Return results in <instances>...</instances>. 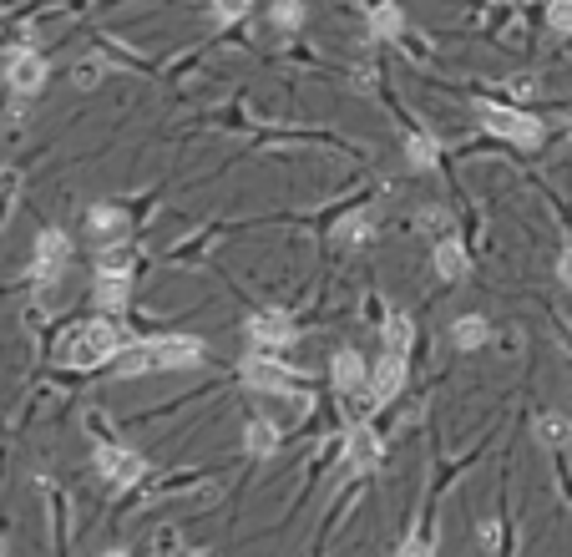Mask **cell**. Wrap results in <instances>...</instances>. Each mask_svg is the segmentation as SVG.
<instances>
[{"label":"cell","instance_id":"3957f363","mask_svg":"<svg viewBox=\"0 0 572 557\" xmlns=\"http://www.w3.org/2000/svg\"><path fill=\"white\" fill-rule=\"evenodd\" d=\"M476 117H481V127L486 132H497V137H507V142H517V147H537L542 137H547V127L532 117V112H517V107H502V102H476Z\"/></svg>","mask_w":572,"mask_h":557},{"label":"cell","instance_id":"8fae6325","mask_svg":"<svg viewBox=\"0 0 572 557\" xmlns=\"http://www.w3.org/2000/svg\"><path fill=\"white\" fill-rule=\"evenodd\" d=\"M370 238H375V218H370V213H350V218L335 223V244H340V249H350V244H370Z\"/></svg>","mask_w":572,"mask_h":557},{"label":"cell","instance_id":"7a4b0ae2","mask_svg":"<svg viewBox=\"0 0 572 557\" xmlns=\"http://www.w3.org/2000/svg\"><path fill=\"white\" fill-rule=\"evenodd\" d=\"M127 345V335H122V325H112V320H87L66 345H61V360H71V365H102V360H117V350Z\"/></svg>","mask_w":572,"mask_h":557},{"label":"cell","instance_id":"8992f818","mask_svg":"<svg viewBox=\"0 0 572 557\" xmlns=\"http://www.w3.org/2000/svg\"><path fill=\"white\" fill-rule=\"evenodd\" d=\"M97 471L112 487H137L147 476V461L137 451H127V446H97Z\"/></svg>","mask_w":572,"mask_h":557},{"label":"cell","instance_id":"52a82bcc","mask_svg":"<svg viewBox=\"0 0 572 557\" xmlns=\"http://www.w3.org/2000/svg\"><path fill=\"white\" fill-rule=\"evenodd\" d=\"M243 330H249V340H254L259 350H284V345H294V335H299L284 314H254Z\"/></svg>","mask_w":572,"mask_h":557},{"label":"cell","instance_id":"484cf974","mask_svg":"<svg viewBox=\"0 0 572 557\" xmlns=\"http://www.w3.org/2000/svg\"><path fill=\"white\" fill-rule=\"evenodd\" d=\"M400 557H431V542H426V537H411Z\"/></svg>","mask_w":572,"mask_h":557},{"label":"cell","instance_id":"f1b7e54d","mask_svg":"<svg viewBox=\"0 0 572 557\" xmlns=\"http://www.w3.org/2000/svg\"><path fill=\"white\" fill-rule=\"evenodd\" d=\"M102 557H127V552H102Z\"/></svg>","mask_w":572,"mask_h":557},{"label":"cell","instance_id":"e0dca14e","mask_svg":"<svg viewBox=\"0 0 572 557\" xmlns=\"http://www.w3.org/2000/svg\"><path fill=\"white\" fill-rule=\"evenodd\" d=\"M243 451H254V456H274L279 451V431L269 421H249V431H243Z\"/></svg>","mask_w":572,"mask_h":557},{"label":"cell","instance_id":"4fadbf2b","mask_svg":"<svg viewBox=\"0 0 572 557\" xmlns=\"http://www.w3.org/2000/svg\"><path fill=\"white\" fill-rule=\"evenodd\" d=\"M532 436H537L542 446H567V441H572V426H567V416H557V411H542V416L532 421Z\"/></svg>","mask_w":572,"mask_h":557},{"label":"cell","instance_id":"d6986e66","mask_svg":"<svg viewBox=\"0 0 572 557\" xmlns=\"http://www.w3.org/2000/svg\"><path fill=\"white\" fill-rule=\"evenodd\" d=\"M411 340H416V325L405 320V314H390V320H385V345H390V355H405V350H411Z\"/></svg>","mask_w":572,"mask_h":557},{"label":"cell","instance_id":"83f0119b","mask_svg":"<svg viewBox=\"0 0 572 557\" xmlns=\"http://www.w3.org/2000/svg\"><path fill=\"white\" fill-rule=\"evenodd\" d=\"M97 76H102V66H97V61H87V66H76V82H97Z\"/></svg>","mask_w":572,"mask_h":557},{"label":"cell","instance_id":"5bb4252c","mask_svg":"<svg viewBox=\"0 0 572 557\" xmlns=\"http://www.w3.org/2000/svg\"><path fill=\"white\" fill-rule=\"evenodd\" d=\"M431 259H436V274H441V279H461V274H466V249L456 244V238H441Z\"/></svg>","mask_w":572,"mask_h":557},{"label":"cell","instance_id":"d4e9b609","mask_svg":"<svg viewBox=\"0 0 572 557\" xmlns=\"http://www.w3.org/2000/svg\"><path fill=\"white\" fill-rule=\"evenodd\" d=\"M97 274H127V254H122V238L107 244V254L97 259Z\"/></svg>","mask_w":572,"mask_h":557},{"label":"cell","instance_id":"f546056e","mask_svg":"<svg viewBox=\"0 0 572 557\" xmlns=\"http://www.w3.org/2000/svg\"><path fill=\"white\" fill-rule=\"evenodd\" d=\"M0 557H6V542H0Z\"/></svg>","mask_w":572,"mask_h":557},{"label":"cell","instance_id":"7c38bea8","mask_svg":"<svg viewBox=\"0 0 572 557\" xmlns=\"http://www.w3.org/2000/svg\"><path fill=\"white\" fill-rule=\"evenodd\" d=\"M486 335H492V325H486L481 314H461V320L451 325V340H456L461 350H481V345H486Z\"/></svg>","mask_w":572,"mask_h":557},{"label":"cell","instance_id":"ba28073f","mask_svg":"<svg viewBox=\"0 0 572 557\" xmlns=\"http://www.w3.org/2000/svg\"><path fill=\"white\" fill-rule=\"evenodd\" d=\"M243 385L249 390H269V395H284L289 390V370L269 355H254V360H243Z\"/></svg>","mask_w":572,"mask_h":557},{"label":"cell","instance_id":"603a6c76","mask_svg":"<svg viewBox=\"0 0 572 557\" xmlns=\"http://www.w3.org/2000/svg\"><path fill=\"white\" fill-rule=\"evenodd\" d=\"M269 16H274V26H279V31H289V26H299V21H304V6H299V0H279V6H274Z\"/></svg>","mask_w":572,"mask_h":557},{"label":"cell","instance_id":"ac0fdd59","mask_svg":"<svg viewBox=\"0 0 572 557\" xmlns=\"http://www.w3.org/2000/svg\"><path fill=\"white\" fill-rule=\"evenodd\" d=\"M87 228H92L97 238H122V208H112V203H97V208L87 213Z\"/></svg>","mask_w":572,"mask_h":557},{"label":"cell","instance_id":"cb8c5ba5","mask_svg":"<svg viewBox=\"0 0 572 557\" xmlns=\"http://www.w3.org/2000/svg\"><path fill=\"white\" fill-rule=\"evenodd\" d=\"M208 6H213V16H218V21H243L254 0H208Z\"/></svg>","mask_w":572,"mask_h":557},{"label":"cell","instance_id":"7402d4cb","mask_svg":"<svg viewBox=\"0 0 572 557\" xmlns=\"http://www.w3.org/2000/svg\"><path fill=\"white\" fill-rule=\"evenodd\" d=\"M405 157H411L416 168H431L436 163V142L431 137H411V142H405Z\"/></svg>","mask_w":572,"mask_h":557},{"label":"cell","instance_id":"5b68a950","mask_svg":"<svg viewBox=\"0 0 572 557\" xmlns=\"http://www.w3.org/2000/svg\"><path fill=\"white\" fill-rule=\"evenodd\" d=\"M66 259H71V238H66L61 228H41L31 274H36L41 284H56V279H61V269H66Z\"/></svg>","mask_w":572,"mask_h":557},{"label":"cell","instance_id":"30bf717a","mask_svg":"<svg viewBox=\"0 0 572 557\" xmlns=\"http://www.w3.org/2000/svg\"><path fill=\"white\" fill-rule=\"evenodd\" d=\"M380 451H385V446H380V436H375L370 426H355V431H350V466H355V471L380 466Z\"/></svg>","mask_w":572,"mask_h":557},{"label":"cell","instance_id":"ffe728a7","mask_svg":"<svg viewBox=\"0 0 572 557\" xmlns=\"http://www.w3.org/2000/svg\"><path fill=\"white\" fill-rule=\"evenodd\" d=\"M400 31H405V16H400L395 6H375V11H370V36H385V41H390V36H400Z\"/></svg>","mask_w":572,"mask_h":557},{"label":"cell","instance_id":"9c48e42d","mask_svg":"<svg viewBox=\"0 0 572 557\" xmlns=\"http://www.w3.org/2000/svg\"><path fill=\"white\" fill-rule=\"evenodd\" d=\"M400 380H405V355H385L375 365V375H370V395L375 401H390V395L400 390Z\"/></svg>","mask_w":572,"mask_h":557},{"label":"cell","instance_id":"44dd1931","mask_svg":"<svg viewBox=\"0 0 572 557\" xmlns=\"http://www.w3.org/2000/svg\"><path fill=\"white\" fill-rule=\"evenodd\" d=\"M547 26L557 36H572V0H552V6H547Z\"/></svg>","mask_w":572,"mask_h":557},{"label":"cell","instance_id":"4316f807","mask_svg":"<svg viewBox=\"0 0 572 557\" xmlns=\"http://www.w3.org/2000/svg\"><path fill=\"white\" fill-rule=\"evenodd\" d=\"M557 279H562V284H567V289H572V249H567V254H562V259H557Z\"/></svg>","mask_w":572,"mask_h":557},{"label":"cell","instance_id":"277c9868","mask_svg":"<svg viewBox=\"0 0 572 557\" xmlns=\"http://www.w3.org/2000/svg\"><path fill=\"white\" fill-rule=\"evenodd\" d=\"M46 76H51V66H46L41 51H11V56H6V87H11V92L31 97V92L46 87Z\"/></svg>","mask_w":572,"mask_h":557},{"label":"cell","instance_id":"9a60e30c","mask_svg":"<svg viewBox=\"0 0 572 557\" xmlns=\"http://www.w3.org/2000/svg\"><path fill=\"white\" fill-rule=\"evenodd\" d=\"M97 304L107 314L127 309V274H97Z\"/></svg>","mask_w":572,"mask_h":557},{"label":"cell","instance_id":"2e32d148","mask_svg":"<svg viewBox=\"0 0 572 557\" xmlns=\"http://www.w3.org/2000/svg\"><path fill=\"white\" fill-rule=\"evenodd\" d=\"M365 375H370V370H365V360H360L355 350H340V355H335V385H340V390H360Z\"/></svg>","mask_w":572,"mask_h":557},{"label":"cell","instance_id":"6da1fadb","mask_svg":"<svg viewBox=\"0 0 572 557\" xmlns=\"http://www.w3.org/2000/svg\"><path fill=\"white\" fill-rule=\"evenodd\" d=\"M193 360H203V340L188 335H168V340H147V345H122L117 350V375H152V370H188Z\"/></svg>","mask_w":572,"mask_h":557}]
</instances>
